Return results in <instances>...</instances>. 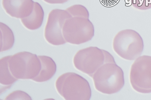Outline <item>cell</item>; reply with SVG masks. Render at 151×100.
Returning <instances> with one entry per match:
<instances>
[{
	"mask_svg": "<svg viewBox=\"0 0 151 100\" xmlns=\"http://www.w3.org/2000/svg\"><path fill=\"white\" fill-rule=\"evenodd\" d=\"M55 86L59 94L65 100H89L92 95L87 80L73 72L60 75L56 81Z\"/></svg>",
	"mask_w": 151,
	"mask_h": 100,
	"instance_id": "6da1fadb",
	"label": "cell"
},
{
	"mask_svg": "<svg viewBox=\"0 0 151 100\" xmlns=\"http://www.w3.org/2000/svg\"><path fill=\"white\" fill-rule=\"evenodd\" d=\"M95 88L103 94L117 93L124 85L123 70L116 63H107L102 65L93 76Z\"/></svg>",
	"mask_w": 151,
	"mask_h": 100,
	"instance_id": "7a4b0ae2",
	"label": "cell"
},
{
	"mask_svg": "<svg viewBox=\"0 0 151 100\" xmlns=\"http://www.w3.org/2000/svg\"><path fill=\"white\" fill-rule=\"evenodd\" d=\"M107 63H115L113 56L109 52L95 47L80 50L73 58L76 68L91 77L100 67Z\"/></svg>",
	"mask_w": 151,
	"mask_h": 100,
	"instance_id": "3957f363",
	"label": "cell"
},
{
	"mask_svg": "<svg viewBox=\"0 0 151 100\" xmlns=\"http://www.w3.org/2000/svg\"><path fill=\"white\" fill-rule=\"evenodd\" d=\"M113 48L123 59L133 61L140 56L144 48L141 36L132 29H125L118 32L114 37Z\"/></svg>",
	"mask_w": 151,
	"mask_h": 100,
	"instance_id": "277c9868",
	"label": "cell"
},
{
	"mask_svg": "<svg viewBox=\"0 0 151 100\" xmlns=\"http://www.w3.org/2000/svg\"><path fill=\"white\" fill-rule=\"evenodd\" d=\"M8 64L12 74L17 79L32 80L41 70L40 60L38 56L28 52H21L11 55Z\"/></svg>",
	"mask_w": 151,
	"mask_h": 100,
	"instance_id": "5b68a950",
	"label": "cell"
},
{
	"mask_svg": "<svg viewBox=\"0 0 151 100\" xmlns=\"http://www.w3.org/2000/svg\"><path fill=\"white\" fill-rule=\"evenodd\" d=\"M62 32L66 42L79 45L92 39L94 35V26L88 18L72 17L65 21Z\"/></svg>",
	"mask_w": 151,
	"mask_h": 100,
	"instance_id": "8992f818",
	"label": "cell"
},
{
	"mask_svg": "<svg viewBox=\"0 0 151 100\" xmlns=\"http://www.w3.org/2000/svg\"><path fill=\"white\" fill-rule=\"evenodd\" d=\"M130 84L137 92L151 93V56H140L135 59L130 69Z\"/></svg>",
	"mask_w": 151,
	"mask_h": 100,
	"instance_id": "52a82bcc",
	"label": "cell"
},
{
	"mask_svg": "<svg viewBox=\"0 0 151 100\" xmlns=\"http://www.w3.org/2000/svg\"><path fill=\"white\" fill-rule=\"evenodd\" d=\"M72 17L66 10L54 9L48 15L45 29V37L47 42L55 46L63 45L66 41L63 37V26L66 20Z\"/></svg>",
	"mask_w": 151,
	"mask_h": 100,
	"instance_id": "ba28073f",
	"label": "cell"
},
{
	"mask_svg": "<svg viewBox=\"0 0 151 100\" xmlns=\"http://www.w3.org/2000/svg\"><path fill=\"white\" fill-rule=\"evenodd\" d=\"M32 0H2L5 11L12 17L23 18L31 13L34 6Z\"/></svg>",
	"mask_w": 151,
	"mask_h": 100,
	"instance_id": "9c48e42d",
	"label": "cell"
},
{
	"mask_svg": "<svg viewBox=\"0 0 151 100\" xmlns=\"http://www.w3.org/2000/svg\"><path fill=\"white\" fill-rule=\"evenodd\" d=\"M38 57L40 60V71L38 76L32 80L38 82H46L51 79L55 74L56 65L51 57L45 55H39Z\"/></svg>",
	"mask_w": 151,
	"mask_h": 100,
	"instance_id": "30bf717a",
	"label": "cell"
},
{
	"mask_svg": "<svg viewBox=\"0 0 151 100\" xmlns=\"http://www.w3.org/2000/svg\"><path fill=\"white\" fill-rule=\"evenodd\" d=\"M44 17V12L39 3L34 2L33 10L27 17L21 18L23 26L31 30L40 28L42 26Z\"/></svg>",
	"mask_w": 151,
	"mask_h": 100,
	"instance_id": "8fae6325",
	"label": "cell"
},
{
	"mask_svg": "<svg viewBox=\"0 0 151 100\" xmlns=\"http://www.w3.org/2000/svg\"><path fill=\"white\" fill-rule=\"evenodd\" d=\"M1 28V52L8 50L12 48L15 38L12 29L2 23H0Z\"/></svg>",
	"mask_w": 151,
	"mask_h": 100,
	"instance_id": "7c38bea8",
	"label": "cell"
},
{
	"mask_svg": "<svg viewBox=\"0 0 151 100\" xmlns=\"http://www.w3.org/2000/svg\"><path fill=\"white\" fill-rule=\"evenodd\" d=\"M10 56H5L0 60V82L4 86H11L18 80L13 76L9 69L8 61Z\"/></svg>",
	"mask_w": 151,
	"mask_h": 100,
	"instance_id": "4fadbf2b",
	"label": "cell"
},
{
	"mask_svg": "<svg viewBox=\"0 0 151 100\" xmlns=\"http://www.w3.org/2000/svg\"><path fill=\"white\" fill-rule=\"evenodd\" d=\"M72 17H81L89 18V13L86 8L82 5H73L66 9Z\"/></svg>",
	"mask_w": 151,
	"mask_h": 100,
	"instance_id": "5bb4252c",
	"label": "cell"
},
{
	"mask_svg": "<svg viewBox=\"0 0 151 100\" xmlns=\"http://www.w3.org/2000/svg\"><path fill=\"white\" fill-rule=\"evenodd\" d=\"M126 1L139 10L144 11L151 8V0H126Z\"/></svg>",
	"mask_w": 151,
	"mask_h": 100,
	"instance_id": "9a60e30c",
	"label": "cell"
},
{
	"mask_svg": "<svg viewBox=\"0 0 151 100\" xmlns=\"http://www.w3.org/2000/svg\"><path fill=\"white\" fill-rule=\"evenodd\" d=\"M5 100H32L28 94L22 91L17 90L8 94Z\"/></svg>",
	"mask_w": 151,
	"mask_h": 100,
	"instance_id": "2e32d148",
	"label": "cell"
},
{
	"mask_svg": "<svg viewBox=\"0 0 151 100\" xmlns=\"http://www.w3.org/2000/svg\"><path fill=\"white\" fill-rule=\"evenodd\" d=\"M45 1L50 4H62L66 2V0H43Z\"/></svg>",
	"mask_w": 151,
	"mask_h": 100,
	"instance_id": "e0dca14e",
	"label": "cell"
},
{
	"mask_svg": "<svg viewBox=\"0 0 151 100\" xmlns=\"http://www.w3.org/2000/svg\"><path fill=\"white\" fill-rule=\"evenodd\" d=\"M66 1H68V0H66Z\"/></svg>",
	"mask_w": 151,
	"mask_h": 100,
	"instance_id": "ac0fdd59",
	"label": "cell"
}]
</instances>
